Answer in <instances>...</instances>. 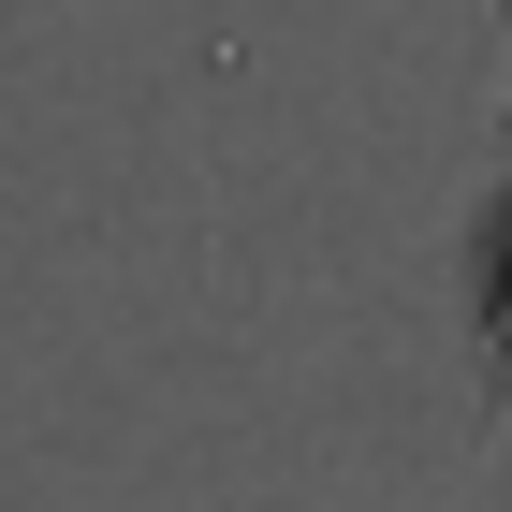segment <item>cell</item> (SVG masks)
Here are the masks:
<instances>
[{
    "instance_id": "cell-1",
    "label": "cell",
    "mask_w": 512,
    "mask_h": 512,
    "mask_svg": "<svg viewBox=\"0 0 512 512\" xmlns=\"http://www.w3.org/2000/svg\"><path fill=\"white\" fill-rule=\"evenodd\" d=\"M483 425H512V161H498V235H483Z\"/></svg>"
}]
</instances>
